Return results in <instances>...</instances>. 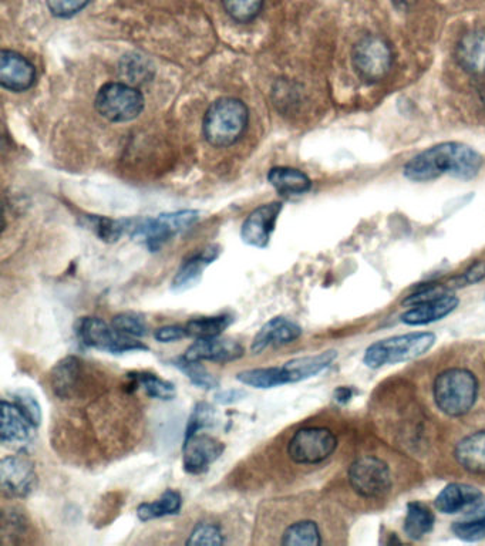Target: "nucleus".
<instances>
[{"mask_svg":"<svg viewBox=\"0 0 485 546\" xmlns=\"http://www.w3.org/2000/svg\"><path fill=\"white\" fill-rule=\"evenodd\" d=\"M457 463L471 474H485V431L470 434L457 444Z\"/></svg>","mask_w":485,"mask_h":546,"instance_id":"nucleus-23","label":"nucleus"},{"mask_svg":"<svg viewBox=\"0 0 485 546\" xmlns=\"http://www.w3.org/2000/svg\"><path fill=\"white\" fill-rule=\"evenodd\" d=\"M82 377V362L76 356H67L53 367L50 373V386L59 399H72L79 392Z\"/></svg>","mask_w":485,"mask_h":546,"instance_id":"nucleus-20","label":"nucleus"},{"mask_svg":"<svg viewBox=\"0 0 485 546\" xmlns=\"http://www.w3.org/2000/svg\"><path fill=\"white\" fill-rule=\"evenodd\" d=\"M302 336V328L293 320L278 316L266 322L261 330L254 337L251 352L254 355H261L269 347L289 345Z\"/></svg>","mask_w":485,"mask_h":546,"instance_id":"nucleus-16","label":"nucleus"},{"mask_svg":"<svg viewBox=\"0 0 485 546\" xmlns=\"http://www.w3.org/2000/svg\"><path fill=\"white\" fill-rule=\"evenodd\" d=\"M248 120L249 111L244 101L222 97L205 113L202 123L205 140L214 147L232 146L247 130Z\"/></svg>","mask_w":485,"mask_h":546,"instance_id":"nucleus-2","label":"nucleus"},{"mask_svg":"<svg viewBox=\"0 0 485 546\" xmlns=\"http://www.w3.org/2000/svg\"><path fill=\"white\" fill-rule=\"evenodd\" d=\"M185 337H188V332L187 329H185V325L163 326V328L157 329L156 332H154V339L160 343L178 342V340H183Z\"/></svg>","mask_w":485,"mask_h":546,"instance_id":"nucleus-42","label":"nucleus"},{"mask_svg":"<svg viewBox=\"0 0 485 546\" xmlns=\"http://www.w3.org/2000/svg\"><path fill=\"white\" fill-rule=\"evenodd\" d=\"M338 447V438L323 427H306L296 431L288 444L289 458L295 464L315 465L328 460Z\"/></svg>","mask_w":485,"mask_h":546,"instance_id":"nucleus-8","label":"nucleus"},{"mask_svg":"<svg viewBox=\"0 0 485 546\" xmlns=\"http://www.w3.org/2000/svg\"><path fill=\"white\" fill-rule=\"evenodd\" d=\"M352 394V389H349V387H339L335 392V399L338 400L339 403H348V401L352 399Z\"/></svg>","mask_w":485,"mask_h":546,"instance_id":"nucleus-45","label":"nucleus"},{"mask_svg":"<svg viewBox=\"0 0 485 546\" xmlns=\"http://www.w3.org/2000/svg\"><path fill=\"white\" fill-rule=\"evenodd\" d=\"M450 291L447 286L443 285H427L424 288H420L419 291L410 295L409 298L404 301L406 306H416L420 303L433 301V299L441 298V296L449 295Z\"/></svg>","mask_w":485,"mask_h":546,"instance_id":"nucleus-41","label":"nucleus"},{"mask_svg":"<svg viewBox=\"0 0 485 546\" xmlns=\"http://www.w3.org/2000/svg\"><path fill=\"white\" fill-rule=\"evenodd\" d=\"M133 386L141 387L147 396L157 400H173L177 389L173 383L161 379L157 374L138 372L129 374Z\"/></svg>","mask_w":485,"mask_h":546,"instance_id":"nucleus-30","label":"nucleus"},{"mask_svg":"<svg viewBox=\"0 0 485 546\" xmlns=\"http://www.w3.org/2000/svg\"><path fill=\"white\" fill-rule=\"evenodd\" d=\"M221 254V248L218 245H210L207 248L202 249L190 258L185 259L183 265L178 269L177 275H175L171 288L174 292H185L193 289L200 283L202 278V272L208 268L218 259Z\"/></svg>","mask_w":485,"mask_h":546,"instance_id":"nucleus-17","label":"nucleus"},{"mask_svg":"<svg viewBox=\"0 0 485 546\" xmlns=\"http://www.w3.org/2000/svg\"><path fill=\"white\" fill-rule=\"evenodd\" d=\"M237 380L238 382L245 384V386L264 390L274 389V387L284 386V384H286L282 366L245 370V372L237 374Z\"/></svg>","mask_w":485,"mask_h":546,"instance_id":"nucleus-29","label":"nucleus"},{"mask_svg":"<svg viewBox=\"0 0 485 546\" xmlns=\"http://www.w3.org/2000/svg\"><path fill=\"white\" fill-rule=\"evenodd\" d=\"M458 303H460L458 298L449 293V295L441 296V298L433 299V301L413 306V309L404 313L402 320L406 325L410 326L429 325V323L437 322V320L449 316L451 312L456 310Z\"/></svg>","mask_w":485,"mask_h":546,"instance_id":"nucleus-21","label":"nucleus"},{"mask_svg":"<svg viewBox=\"0 0 485 546\" xmlns=\"http://www.w3.org/2000/svg\"><path fill=\"white\" fill-rule=\"evenodd\" d=\"M349 483L360 497L377 500L392 488L389 465L373 455H363L349 468Z\"/></svg>","mask_w":485,"mask_h":546,"instance_id":"nucleus-10","label":"nucleus"},{"mask_svg":"<svg viewBox=\"0 0 485 546\" xmlns=\"http://www.w3.org/2000/svg\"><path fill=\"white\" fill-rule=\"evenodd\" d=\"M36 72L33 64L19 53L2 50L0 53V83L5 89L20 93L35 84Z\"/></svg>","mask_w":485,"mask_h":546,"instance_id":"nucleus-15","label":"nucleus"},{"mask_svg":"<svg viewBox=\"0 0 485 546\" xmlns=\"http://www.w3.org/2000/svg\"><path fill=\"white\" fill-rule=\"evenodd\" d=\"M433 392L441 413L450 417L466 416L476 404L478 382L466 369H449L437 376Z\"/></svg>","mask_w":485,"mask_h":546,"instance_id":"nucleus-3","label":"nucleus"},{"mask_svg":"<svg viewBox=\"0 0 485 546\" xmlns=\"http://www.w3.org/2000/svg\"><path fill=\"white\" fill-rule=\"evenodd\" d=\"M224 532L220 525L212 524V522H201L193 529L190 537H188L185 545H224Z\"/></svg>","mask_w":485,"mask_h":546,"instance_id":"nucleus-36","label":"nucleus"},{"mask_svg":"<svg viewBox=\"0 0 485 546\" xmlns=\"http://www.w3.org/2000/svg\"><path fill=\"white\" fill-rule=\"evenodd\" d=\"M111 325L121 335L133 337V339H143L148 335L146 318L140 313L121 312L114 316Z\"/></svg>","mask_w":485,"mask_h":546,"instance_id":"nucleus-33","label":"nucleus"},{"mask_svg":"<svg viewBox=\"0 0 485 546\" xmlns=\"http://www.w3.org/2000/svg\"><path fill=\"white\" fill-rule=\"evenodd\" d=\"M92 227L100 239L114 242L124 232L129 231V219L127 221H113V219L107 218H92Z\"/></svg>","mask_w":485,"mask_h":546,"instance_id":"nucleus-38","label":"nucleus"},{"mask_svg":"<svg viewBox=\"0 0 485 546\" xmlns=\"http://www.w3.org/2000/svg\"><path fill=\"white\" fill-rule=\"evenodd\" d=\"M232 318L228 315L208 316V318L191 319L185 323L188 336L195 339H208V337H218L231 326Z\"/></svg>","mask_w":485,"mask_h":546,"instance_id":"nucleus-31","label":"nucleus"},{"mask_svg":"<svg viewBox=\"0 0 485 546\" xmlns=\"http://www.w3.org/2000/svg\"><path fill=\"white\" fill-rule=\"evenodd\" d=\"M32 424L23 416L16 404L2 401V428H0V440L2 444L10 447H23L32 438Z\"/></svg>","mask_w":485,"mask_h":546,"instance_id":"nucleus-18","label":"nucleus"},{"mask_svg":"<svg viewBox=\"0 0 485 546\" xmlns=\"http://www.w3.org/2000/svg\"><path fill=\"white\" fill-rule=\"evenodd\" d=\"M434 343L436 335L430 332L389 337L367 347L363 362L370 369H379L385 364L409 362L426 355Z\"/></svg>","mask_w":485,"mask_h":546,"instance_id":"nucleus-4","label":"nucleus"},{"mask_svg":"<svg viewBox=\"0 0 485 546\" xmlns=\"http://www.w3.org/2000/svg\"><path fill=\"white\" fill-rule=\"evenodd\" d=\"M50 12L57 18H72L77 13L82 12L90 0H46Z\"/></svg>","mask_w":485,"mask_h":546,"instance_id":"nucleus-39","label":"nucleus"},{"mask_svg":"<svg viewBox=\"0 0 485 546\" xmlns=\"http://www.w3.org/2000/svg\"><path fill=\"white\" fill-rule=\"evenodd\" d=\"M225 444L207 434L187 437L183 446V467L188 474L200 475L208 471L224 454Z\"/></svg>","mask_w":485,"mask_h":546,"instance_id":"nucleus-12","label":"nucleus"},{"mask_svg":"<svg viewBox=\"0 0 485 546\" xmlns=\"http://www.w3.org/2000/svg\"><path fill=\"white\" fill-rule=\"evenodd\" d=\"M434 521L436 518L426 505L421 502H410L407 505L406 519H404V532L410 539L419 541L430 534L434 527Z\"/></svg>","mask_w":485,"mask_h":546,"instance_id":"nucleus-27","label":"nucleus"},{"mask_svg":"<svg viewBox=\"0 0 485 546\" xmlns=\"http://www.w3.org/2000/svg\"><path fill=\"white\" fill-rule=\"evenodd\" d=\"M281 211V202H271L252 211L242 224V241L255 248H266L271 241V235Z\"/></svg>","mask_w":485,"mask_h":546,"instance_id":"nucleus-14","label":"nucleus"},{"mask_svg":"<svg viewBox=\"0 0 485 546\" xmlns=\"http://www.w3.org/2000/svg\"><path fill=\"white\" fill-rule=\"evenodd\" d=\"M485 278V265L484 264H476L474 266H471L470 269L466 273H464V282L468 283V285H473V283H477L480 281H483Z\"/></svg>","mask_w":485,"mask_h":546,"instance_id":"nucleus-44","label":"nucleus"},{"mask_svg":"<svg viewBox=\"0 0 485 546\" xmlns=\"http://www.w3.org/2000/svg\"><path fill=\"white\" fill-rule=\"evenodd\" d=\"M76 335L83 346L100 352L111 353V355H124L129 352H140L148 347L138 339L121 335L113 328V325L104 322L100 318H82L77 320Z\"/></svg>","mask_w":485,"mask_h":546,"instance_id":"nucleus-5","label":"nucleus"},{"mask_svg":"<svg viewBox=\"0 0 485 546\" xmlns=\"http://www.w3.org/2000/svg\"><path fill=\"white\" fill-rule=\"evenodd\" d=\"M352 63L360 79L370 83L379 82L385 79L392 69V49L382 37H363L353 47Z\"/></svg>","mask_w":485,"mask_h":546,"instance_id":"nucleus-9","label":"nucleus"},{"mask_svg":"<svg viewBox=\"0 0 485 546\" xmlns=\"http://www.w3.org/2000/svg\"><path fill=\"white\" fill-rule=\"evenodd\" d=\"M483 494L467 484H450L437 495L436 507L441 514H457L481 500Z\"/></svg>","mask_w":485,"mask_h":546,"instance_id":"nucleus-22","label":"nucleus"},{"mask_svg":"<svg viewBox=\"0 0 485 546\" xmlns=\"http://www.w3.org/2000/svg\"><path fill=\"white\" fill-rule=\"evenodd\" d=\"M454 534L464 541H476L485 535V517L468 522H458L453 527Z\"/></svg>","mask_w":485,"mask_h":546,"instance_id":"nucleus-40","label":"nucleus"},{"mask_svg":"<svg viewBox=\"0 0 485 546\" xmlns=\"http://www.w3.org/2000/svg\"><path fill=\"white\" fill-rule=\"evenodd\" d=\"M245 397H247V392H245V390L231 389L215 394V401L227 406V404L238 403V401L245 399Z\"/></svg>","mask_w":485,"mask_h":546,"instance_id":"nucleus-43","label":"nucleus"},{"mask_svg":"<svg viewBox=\"0 0 485 546\" xmlns=\"http://www.w3.org/2000/svg\"><path fill=\"white\" fill-rule=\"evenodd\" d=\"M13 403L22 411L23 416L29 420L33 427L37 428L42 424V407L32 393L20 390V392L13 394Z\"/></svg>","mask_w":485,"mask_h":546,"instance_id":"nucleus-37","label":"nucleus"},{"mask_svg":"<svg viewBox=\"0 0 485 546\" xmlns=\"http://www.w3.org/2000/svg\"><path fill=\"white\" fill-rule=\"evenodd\" d=\"M229 16L238 23H249L258 18L264 0H222Z\"/></svg>","mask_w":485,"mask_h":546,"instance_id":"nucleus-35","label":"nucleus"},{"mask_svg":"<svg viewBox=\"0 0 485 546\" xmlns=\"http://www.w3.org/2000/svg\"><path fill=\"white\" fill-rule=\"evenodd\" d=\"M268 181L279 194L302 195L311 190L312 182L308 175L296 168L275 167L269 171Z\"/></svg>","mask_w":485,"mask_h":546,"instance_id":"nucleus-25","label":"nucleus"},{"mask_svg":"<svg viewBox=\"0 0 485 546\" xmlns=\"http://www.w3.org/2000/svg\"><path fill=\"white\" fill-rule=\"evenodd\" d=\"M197 219V211H178L157 218L129 219L127 232L133 237L143 238L148 248L156 252L168 239L190 228Z\"/></svg>","mask_w":485,"mask_h":546,"instance_id":"nucleus-7","label":"nucleus"},{"mask_svg":"<svg viewBox=\"0 0 485 546\" xmlns=\"http://www.w3.org/2000/svg\"><path fill=\"white\" fill-rule=\"evenodd\" d=\"M483 158L474 148L461 143H441L417 154L404 167L409 180L427 182L443 175L473 180L480 173Z\"/></svg>","mask_w":485,"mask_h":546,"instance_id":"nucleus-1","label":"nucleus"},{"mask_svg":"<svg viewBox=\"0 0 485 546\" xmlns=\"http://www.w3.org/2000/svg\"><path fill=\"white\" fill-rule=\"evenodd\" d=\"M282 545L318 546L322 545L321 529L318 524L309 519L293 522L286 527L281 539Z\"/></svg>","mask_w":485,"mask_h":546,"instance_id":"nucleus-28","label":"nucleus"},{"mask_svg":"<svg viewBox=\"0 0 485 546\" xmlns=\"http://www.w3.org/2000/svg\"><path fill=\"white\" fill-rule=\"evenodd\" d=\"M0 483L8 497H28L37 484L35 465L23 454L8 455L0 463Z\"/></svg>","mask_w":485,"mask_h":546,"instance_id":"nucleus-11","label":"nucleus"},{"mask_svg":"<svg viewBox=\"0 0 485 546\" xmlns=\"http://www.w3.org/2000/svg\"><path fill=\"white\" fill-rule=\"evenodd\" d=\"M458 62L468 72L485 73V35L480 32L468 33L458 45Z\"/></svg>","mask_w":485,"mask_h":546,"instance_id":"nucleus-24","label":"nucleus"},{"mask_svg":"<svg viewBox=\"0 0 485 546\" xmlns=\"http://www.w3.org/2000/svg\"><path fill=\"white\" fill-rule=\"evenodd\" d=\"M94 106L103 119L127 123L137 119L144 110V97L129 84L107 83L97 93Z\"/></svg>","mask_w":485,"mask_h":546,"instance_id":"nucleus-6","label":"nucleus"},{"mask_svg":"<svg viewBox=\"0 0 485 546\" xmlns=\"http://www.w3.org/2000/svg\"><path fill=\"white\" fill-rule=\"evenodd\" d=\"M338 352L328 350L315 356H303L289 360L282 366L286 384L299 383L325 372L335 362Z\"/></svg>","mask_w":485,"mask_h":546,"instance_id":"nucleus-19","label":"nucleus"},{"mask_svg":"<svg viewBox=\"0 0 485 546\" xmlns=\"http://www.w3.org/2000/svg\"><path fill=\"white\" fill-rule=\"evenodd\" d=\"M217 424V410L210 403L201 401L194 407L193 413H191L190 420H188L187 430H185V438L195 436L205 428L214 427Z\"/></svg>","mask_w":485,"mask_h":546,"instance_id":"nucleus-34","label":"nucleus"},{"mask_svg":"<svg viewBox=\"0 0 485 546\" xmlns=\"http://www.w3.org/2000/svg\"><path fill=\"white\" fill-rule=\"evenodd\" d=\"M244 353V346L241 343L218 336L195 339L193 345L188 347L181 357L188 362L229 363L241 359Z\"/></svg>","mask_w":485,"mask_h":546,"instance_id":"nucleus-13","label":"nucleus"},{"mask_svg":"<svg viewBox=\"0 0 485 546\" xmlns=\"http://www.w3.org/2000/svg\"><path fill=\"white\" fill-rule=\"evenodd\" d=\"M173 364L190 379L194 386L204 390H215L220 387V382L200 362H188L183 357L173 360Z\"/></svg>","mask_w":485,"mask_h":546,"instance_id":"nucleus-32","label":"nucleus"},{"mask_svg":"<svg viewBox=\"0 0 485 546\" xmlns=\"http://www.w3.org/2000/svg\"><path fill=\"white\" fill-rule=\"evenodd\" d=\"M181 507H183V497L180 492L167 490L158 500L140 504L137 508V517L143 522L153 521V519L177 515Z\"/></svg>","mask_w":485,"mask_h":546,"instance_id":"nucleus-26","label":"nucleus"}]
</instances>
